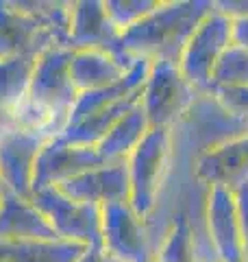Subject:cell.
<instances>
[{"label": "cell", "instance_id": "cell-1", "mask_svg": "<svg viewBox=\"0 0 248 262\" xmlns=\"http://www.w3.org/2000/svg\"><path fill=\"white\" fill-rule=\"evenodd\" d=\"M31 201L44 212L59 241L79 243L85 247L103 245V208L74 201L55 186L33 192Z\"/></svg>", "mask_w": 248, "mask_h": 262}, {"label": "cell", "instance_id": "cell-2", "mask_svg": "<svg viewBox=\"0 0 248 262\" xmlns=\"http://www.w3.org/2000/svg\"><path fill=\"white\" fill-rule=\"evenodd\" d=\"M51 46L65 44L29 9L24 0H0V59L41 55Z\"/></svg>", "mask_w": 248, "mask_h": 262}, {"label": "cell", "instance_id": "cell-3", "mask_svg": "<svg viewBox=\"0 0 248 262\" xmlns=\"http://www.w3.org/2000/svg\"><path fill=\"white\" fill-rule=\"evenodd\" d=\"M46 142L51 140L13 125L11 120H0V177L5 188L31 199L35 164Z\"/></svg>", "mask_w": 248, "mask_h": 262}, {"label": "cell", "instance_id": "cell-4", "mask_svg": "<svg viewBox=\"0 0 248 262\" xmlns=\"http://www.w3.org/2000/svg\"><path fill=\"white\" fill-rule=\"evenodd\" d=\"M72 48L68 46H51L37 57L35 72L31 81L29 98L35 103L44 105L48 110H55L70 116L72 122V110L77 105L79 92L72 83L70 63H72Z\"/></svg>", "mask_w": 248, "mask_h": 262}, {"label": "cell", "instance_id": "cell-5", "mask_svg": "<svg viewBox=\"0 0 248 262\" xmlns=\"http://www.w3.org/2000/svg\"><path fill=\"white\" fill-rule=\"evenodd\" d=\"M101 158L94 146H77L68 144L61 138L46 142L41 149L37 164H35V177H33V192L44 190V188H57L70 179L79 177L87 170L101 166ZM33 196V194H31Z\"/></svg>", "mask_w": 248, "mask_h": 262}, {"label": "cell", "instance_id": "cell-6", "mask_svg": "<svg viewBox=\"0 0 248 262\" xmlns=\"http://www.w3.org/2000/svg\"><path fill=\"white\" fill-rule=\"evenodd\" d=\"M57 188L74 201L89 203V206L98 208L107 206V203L127 201L131 192L127 168L122 164H101V166L87 170V173L74 177Z\"/></svg>", "mask_w": 248, "mask_h": 262}, {"label": "cell", "instance_id": "cell-7", "mask_svg": "<svg viewBox=\"0 0 248 262\" xmlns=\"http://www.w3.org/2000/svg\"><path fill=\"white\" fill-rule=\"evenodd\" d=\"M0 241H59V236L31 199L5 188L0 196Z\"/></svg>", "mask_w": 248, "mask_h": 262}, {"label": "cell", "instance_id": "cell-8", "mask_svg": "<svg viewBox=\"0 0 248 262\" xmlns=\"http://www.w3.org/2000/svg\"><path fill=\"white\" fill-rule=\"evenodd\" d=\"M70 75L77 92L87 94V92H96V90L120 83L124 79V68L118 63L111 51L81 48V51L72 53Z\"/></svg>", "mask_w": 248, "mask_h": 262}, {"label": "cell", "instance_id": "cell-9", "mask_svg": "<svg viewBox=\"0 0 248 262\" xmlns=\"http://www.w3.org/2000/svg\"><path fill=\"white\" fill-rule=\"evenodd\" d=\"M115 31V24L107 15L105 5L98 3H72L70 13V39L72 51L94 48V51H109V33Z\"/></svg>", "mask_w": 248, "mask_h": 262}, {"label": "cell", "instance_id": "cell-10", "mask_svg": "<svg viewBox=\"0 0 248 262\" xmlns=\"http://www.w3.org/2000/svg\"><path fill=\"white\" fill-rule=\"evenodd\" d=\"M37 57L39 55H20L0 59V120H11L29 98Z\"/></svg>", "mask_w": 248, "mask_h": 262}, {"label": "cell", "instance_id": "cell-11", "mask_svg": "<svg viewBox=\"0 0 248 262\" xmlns=\"http://www.w3.org/2000/svg\"><path fill=\"white\" fill-rule=\"evenodd\" d=\"M85 249L68 241H0V262H77Z\"/></svg>", "mask_w": 248, "mask_h": 262}, {"label": "cell", "instance_id": "cell-12", "mask_svg": "<svg viewBox=\"0 0 248 262\" xmlns=\"http://www.w3.org/2000/svg\"><path fill=\"white\" fill-rule=\"evenodd\" d=\"M77 262H122V260L111 256V253L101 245V247H87Z\"/></svg>", "mask_w": 248, "mask_h": 262}, {"label": "cell", "instance_id": "cell-13", "mask_svg": "<svg viewBox=\"0 0 248 262\" xmlns=\"http://www.w3.org/2000/svg\"><path fill=\"white\" fill-rule=\"evenodd\" d=\"M3 190H5V186H3V177H0V196H3Z\"/></svg>", "mask_w": 248, "mask_h": 262}]
</instances>
